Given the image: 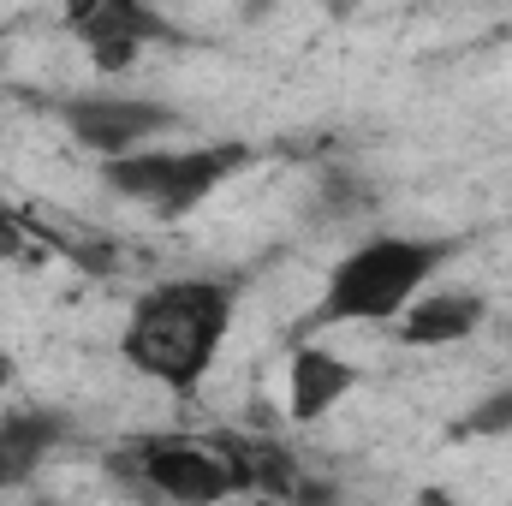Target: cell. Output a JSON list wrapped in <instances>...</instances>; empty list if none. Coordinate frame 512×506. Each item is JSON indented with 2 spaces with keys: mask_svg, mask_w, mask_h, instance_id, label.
<instances>
[{
  "mask_svg": "<svg viewBox=\"0 0 512 506\" xmlns=\"http://www.w3.org/2000/svg\"><path fill=\"white\" fill-rule=\"evenodd\" d=\"M227 328H233V286L215 274H179V280L149 286L131 304L120 328V358L143 381L191 393L221 358Z\"/></svg>",
  "mask_w": 512,
  "mask_h": 506,
  "instance_id": "1",
  "label": "cell"
},
{
  "mask_svg": "<svg viewBox=\"0 0 512 506\" xmlns=\"http://www.w3.org/2000/svg\"><path fill=\"white\" fill-rule=\"evenodd\" d=\"M453 256L447 239H364L358 251L334 262V274L322 280V298L310 310V328H352V322H399L423 286L435 280V268Z\"/></svg>",
  "mask_w": 512,
  "mask_h": 506,
  "instance_id": "2",
  "label": "cell"
},
{
  "mask_svg": "<svg viewBox=\"0 0 512 506\" xmlns=\"http://www.w3.org/2000/svg\"><path fill=\"white\" fill-rule=\"evenodd\" d=\"M256 161L251 143H191V149H137L108 161V191L126 197L137 209H149L155 221H179L191 209H203L233 173H245Z\"/></svg>",
  "mask_w": 512,
  "mask_h": 506,
  "instance_id": "3",
  "label": "cell"
},
{
  "mask_svg": "<svg viewBox=\"0 0 512 506\" xmlns=\"http://www.w3.org/2000/svg\"><path fill=\"white\" fill-rule=\"evenodd\" d=\"M108 471H120V483L137 489L143 501H167V506H221L233 495H245V471H239L227 435H215V441L143 435L120 459H108Z\"/></svg>",
  "mask_w": 512,
  "mask_h": 506,
  "instance_id": "4",
  "label": "cell"
},
{
  "mask_svg": "<svg viewBox=\"0 0 512 506\" xmlns=\"http://www.w3.org/2000/svg\"><path fill=\"white\" fill-rule=\"evenodd\" d=\"M60 114H66V131L78 137V149H90L102 161L137 155V149H149V137L179 126V114L149 96H72Z\"/></svg>",
  "mask_w": 512,
  "mask_h": 506,
  "instance_id": "5",
  "label": "cell"
},
{
  "mask_svg": "<svg viewBox=\"0 0 512 506\" xmlns=\"http://www.w3.org/2000/svg\"><path fill=\"white\" fill-rule=\"evenodd\" d=\"M66 30L90 48V60L102 72H126L131 60H137V48L173 42V24L161 12L137 6V0H84V6L66 12Z\"/></svg>",
  "mask_w": 512,
  "mask_h": 506,
  "instance_id": "6",
  "label": "cell"
},
{
  "mask_svg": "<svg viewBox=\"0 0 512 506\" xmlns=\"http://www.w3.org/2000/svg\"><path fill=\"white\" fill-rule=\"evenodd\" d=\"M358 387V370L328 352V346H298L286 364V417L292 423H322L346 393Z\"/></svg>",
  "mask_w": 512,
  "mask_h": 506,
  "instance_id": "7",
  "label": "cell"
},
{
  "mask_svg": "<svg viewBox=\"0 0 512 506\" xmlns=\"http://www.w3.org/2000/svg\"><path fill=\"white\" fill-rule=\"evenodd\" d=\"M477 322H483V298L441 286V292H423V298L399 316V340H405V346H459V340L477 334Z\"/></svg>",
  "mask_w": 512,
  "mask_h": 506,
  "instance_id": "8",
  "label": "cell"
},
{
  "mask_svg": "<svg viewBox=\"0 0 512 506\" xmlns=\"http://www.w3.org/2000/svg\"><path fill=\"white\" fill-rule=\"evenodd\" d=\"M66 441V423L48 411H18L0 423V495L18 489L24 477H36V465Z\"/></svg>",
  "mask_w": 512,
  "mask_h": 506,
  "instance_id": "9",
  "label": "cell"
},
{
  "mask_svg": "<svg viewBox=\"0 0 512 506\" xmlns=\"http://www.w3.org/2000/svg\"><path fill=\"white\" fill-rule=\"evenodd\" d=\"M54 251L48 245V227L30 215V209H12V203H0V262H42V256Z\"/></svg>",
  "mask_w": 512,
  "mask_h": 506,
  "instance_id": "10",
  "label": "cell"
},
{
  "mask_svg": "<svg viewBox=\"0 0 512 506\" xmlns=\"http://www.w3.org/2000/svg\"><path fill=\"white\" fill-rule=\"evenodd\" d=\"M465 435H507L512 429V387H501V393H483L471 411H465V423H459Z\"/></svg>",
  "mask_w": 512,
  "mask_h": 506,
  "instance_id": "11",
  "label": "cell"
},
{
  "mask_svg": "<svg viewBox=\"0 0 512 506\" xmlns=\"http://www.w3.org/2000/svg\"><path fill=\"white\" fill-rule=\"evenodd\" d=\"M423 506H453V501H447L441 489H429V495H423Z\"/></svg>",
  "mask_w": 512,
  "mask_h": 506,
  "instance_id": "12",
  "label": "cell"
},
{
  "mask_svg": "<svg viewBox=\"0 0 512 506\" xmlns=\"http://www.w3.org/2000/svg\"><path fill=\"white\" fill-rule=\"evenodd\" d=\"M251 506H274V501H251Z\"/></svg>",
  "mask_w": 512,
  "mask_h": 506,
  "instance_id": "13",
  "label": "cell"
},
{
  "mask_svg": "<svg viewBox=\"0 0 512 506\" xmlns=\"http://www.w3.org/2000/svg\"><path fill=\"white\" fill-rule=\"evenodd\" d=\"M0 36H6V30H0Z\"/></svg>",
  "mask_w": 512,
  "mask_h": 506,
  "instance_id": "14",
  "label": "cell"
}]
</instances>
